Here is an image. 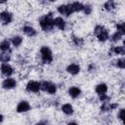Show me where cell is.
<instances>
[{
    "label": "cell",
    "instance_id": "6da1fadb",
    "mask_svg": "<svg viewBox=\"0 0 125 125\" xmlns=\"http://www.w3.org/2000/svg\"><path fill=\"white\" fill-rule=\"evenodd\" d=\"M54 19L55 18H53V13L51 12L46 15H43L39 19V25L44 32H50L54 29Z\"/></svg>",
    "mask_w": 125,
    "mask_h": 125
},
{
    "label": "cell",
    "instance_id": "7a4b0ae2",
    "mask_svg": "<svg viewBox=\"0 0 125 125\" xmlns=\"http://www.w3.org/2000/svg\"><path fill=\"white\" fill-rule=\"evenodd\" d=\"M94 34L96 35V37L98 38V40L100 42H105L109 39V33H108L107 29L101 24H98L95 26Z\"/></svg>",
    "mask_w": 125,
    "mask_h": 125
},
{
    "label": "cell",
    "instance_id": "3957f363",
    "mask_svg": "<svg viewBox=\"0 0 125 125\" xmlns=\"http://www.w3.org/2000/svg\"><path fill=\"white\" fill-rule=\"evenodd\" d=\"M40 58H41V62L45 64H49L53 62L54 60L53 53L48 46H42L40 48Z\"/></svg>",
    "mask_w": 125,
    "mask_h": 125
},
{
    "label": "cell",
    "instance_id": "277c9868",
    "mask_svg": "<svg viewBox=\"0 0 125 125\" xmlns=\"http://www.w3.org/2000/svg\"><path fill=\"white\" fill-rule=\"evenodd\" d=\"M41 90L50 95H55L57 93V85L53 82L44 80V81H41Z\"/></svg>",
    "mask_w": 125,
    "mask_h": 125
},
{
    "label": "cell",
    "instance_id": "5b68a950",
    "mask_svg": "<svg viewBox=\"0 0 125 125\" xmlns=\"http://www.w3.org/2000/svg\"><path fill=\"white\" fill-rule=\"evenodd\" d=\"M25 90L28 93H38L41 90V82L29 80L25 85Z\"/></svg>",
    "mask_w": 125,
    "mask_h": 125
},
{
    "label": "cell",
    "instance_id": "8992f818",
    "mask_svg": "<svg viewBox=\"0 0 125 125\" xmlns=\"http://www.w3.org/2000/svg\"><path fill=\"white\" fill-rule=\"evenodd\" d=\"M57 11L59 12L60 15L64 16V17H69V16H71L74 13L73 9L70 6V3H68V4H62V5L58 6Z\"/></svg>",
    "mask_w": 125,
    "mask_h": 125
},
{
    "label": "cell",
    "instance_id": "52a82bcc",
    "mask_svg": "<svg viewBox=\"0 0 125 125\" xmlns=\"http://www.w3.org/2000/svg\"><path fill=\"white\" fill-rule=\"evenodd\" d=\"M13 20H14V16L11 12L4 10L0 13V21H1L2 25H7V24L11 23L13 21Z\"/></svg>",
    "mask_w": 125,
    "mask_h": 125
},
{
    "label": "cell",
    "instance_id": "ba28073f",
    "mask_svg": "<svg viewBox=\"0 0 125 125\" xmlns=\"http://www.w3.org/2000/svg\"><path fill=\"white\" fill-rule=\"evenodd\" d=\"M16 86H17V81H16V79L13 78V77L5 78V79L2 81V88L5 89V90L14 89V88H16Z\"/></svg>",
    "mask_w": 125,
    "mask_h": 125
},
{
    "label": "cell",
    "instance_id": "9c48e42d",
    "mask_svg": "<svg viewBox=\"0 0 125 125\" xmlns=\"http://www.w3.org/2000/svg\"><path fill=\"white\" fill-rule=\"evenodd\" d=\"M30 109H31V106L27 101H21L17 104V107H16V110L19 113H24V112L29 111Z\"/></svg>",
    "mask_w": 125,
    "mask_h": 125
},
{
    "label": "cell",
    "instance_id": "30bf717a",
    "mask_svg": "<svg viewBox=\"0 0 125 125\" xmlns=\"http://www.w3.org/2000/svg\"><path fill=\"white\" fill-rule=\"evenodd\" d=\"M1 73L6 78L11 77V75L14 73V68L10 63H1Z\"/></svg>",
    "mask_w": 125,
    "mask_h": 125
},
{
    "label": "cell",
    "instance_id": "8fae6325",
    "mask_svg": "<svg viewBox=\"0 0 125 125\" xmlns=\"http://www.w3.org/2000/svg\"><path fill=\"white\" fill-rule=\"evenodd\" d=\"M80 65L78 64V63H76V62H72V63H69L67 66H66V68H65V70L69 73V74H71V75H77L79 72H80Z\"/></svg>",
    "mask_w": 125,
    "mask_h": 125
},
{
    "label": "cell",
    "instance_id": "7c38bea8",
    "mask_svg": "<svg viewBox=\"0 0 125 125\" xmlns=\"http://www.w3.org/2000/svg\"><path fill=\"white\" fill-rule=\"evenodd\" d=\"M118 107V104L117 103H103V104L101 105L100 109L102 112H107L113 109H116Z\"/></svg>",
    "mask_w": 125,
    "mask_h": 125
},
{
    "label": "cell",
    "instance_id": "4fadbf2b",
    "mask_svg": "<svg viewBox=\"0 0 125 125\" xmlns=\"http://www.w3.org/2000/svg\"><path fill=\"white\" fill-rule=\"evenodd\" d=\"M21 31L23 32V34H25L28 37H34L37 35V31L34 27H32L31 25H23L21 27Z\"/></svg>",
    "mask_w": 125,
    "mask_h": 125
},
{
    "label": "cell",
    "instance_id": "5bb4252c",
    "mask_svg": "<svg viewBox=\"0 0 125 125\" xmlns=\"http://www.w3.org/2000/svg\"><path fill=\"white\" fill-rule=\"evenodd\" d=\"M54 24L60 30H64L65 26H66V22H65L64 19L62 18V17H56L54 19Z\"/></svg>",
    "mask_w": 125,
    "mask_h": 125
},
{
    "label": "cell",
    "instance_id": "9a60e30c",
    "mask_svg": "<svg viewBox=\"0 0 125 125\" xmlns=\"http://www.w3.org/2000/svg\"><path fill=\"white\" fill-rule=\"evenodd\" d=\"M67 93L72 99H76L81 95V89L77 86H71V87L68 88Z\"/></svg>",
    "mask_w": 125,
    "mask_h": 125
},
{
    "label": "cell",
    "instance_id": "2e32d148",
    "mask_svg": "<svg viewBox=\"0 0 125 125\" xmlns=\"http://www.w3.org/2000/svg\"><path fill=\"white\" fill-rule=\"evenodd\" d=\"M0 50H1V52L12 53V49H11V41L8 40V39H5V40L1 41V43H0Z\"/></svg>",
    "mask_w": 125,
    "mask_h": 125
},
{
    "label": "cell",
    "instance_id": "e0dca14e",
    "mask_svg": "<svg viewBox=\"0 0 125 125\" xmlns=\"http://www.w3.org/2000/svg\"><path fill=\"white\" fill-rule=\"evenodd\" d=\"M109 53L118 56H125V47L124 46H112L109 50Z\"/></svg>",
    "mask_w": 125,
    "mask_h": 125
},
{
    "label": "cell",
    "instance_id": "ac0fdd59",
    "mask_svg": "<svg viewBox=\"0 0 125 125\" xmlns=\"http://www.w3.org/2000/svg\"><path fill=\"white\" fill-rule=\"evenodd\" d=\"M95 92L99 96L106 94V92H107V85L105 83H99V84H97L96 87H95Z\"/></svg>",
    "mask_w": 125,
    "mask_h": 125
},
{
    "label": "cell",
    "instance_id": "d6986e66",
    "mask_svg": "<svg viewBox=\"0 0 125 125\" xmlns=\"http://www.w3.org/2000/svg\"><path fill=\"white\" fill-rule=\"evenodd\" d=\"M10 41H11V44H12L14 47L18 48V47H20V46L22 44L23 38H22L21 35H14L13 37L10 38Z\"/></svg>",
    "mask_w": 125,
    "mask_h": 125
},
{
    "label": "cell",
    "instance_id": "ffe728a7",
    "mask_svg": "<svg viewBox=\"0 0 125 125\" xmlns=\"http://www.w3.org/2000/svg\"><path fill=\"white\" fill-rule=\"evenodd\" d=\"M70 6L73 9L74 13H76V12H83L84 11V8H85V4H83L81 2H78V1L71 2L70 3Z\"/></svg>",
    "mask_w": 125,
    "mask_h": 125
},
{
    "label": "cell",
    "instance_id": "44dd1931",
    "mask_svg": "<svg viewBox=\"0 0 125 125\" xmlns=\"http://www.w3.org/2000/svg\"><path fill=\"white\" fill-rule=\"evenodd\" d=\"M62 111L66 115H72L74 112V109L70 104H63L62 105Z\"/></svg>",
    "mask_w": 125,
    "mask_h": 125
},
{
    "label": "cell",
    "instance_id": "7402d4cb",
    "mask_svg": "<svg viewBox=\"0 0 125 125\" xmlns=\"http://www.w3.org/2000/svg\"><path fill=\"white\" fill-rule=\"evenodd\" d=\"M71 40L73 42V44L76 46V47H82L83 44H84V40L81 38V37H78L74 34L71 35Z\"/></svg>",
    "mask_w": 125,
    "mask_h": 125
},
{
    "label": "cell",
    "instance_id": "603a6c76",
    "mask_svg": "<svg viewBox=\"0 0 125 125\" xmlns=\"http://www.w3.org/2000/svg\"><path fill=\"white\" fill-rule=\"evenodd\" d=\"M112 64L118 68H122L125 69V58H121V59H117L115 61L112 62Z\"/></svg>",
    "mask_w": 125,
    "mask_h": 125
},
{
    "label": "cell",
    "instance_id": "cb8c5ba5",
    "mask_svg": "<svg viewBox=\"0 0 125 125\" xmlns=\"http://www.w3.org/2000/svg\"><path fill=\"white\" fill-rule=\"evenodd\" d=\"M11 60V53H5L1 52L0 54V61L2 63H8Z\"/></svg>",
    "mask_w": 125,
    "mask_h": 125
},
{
    "label": "cell",
    "instance_id": "d4e9b609",
    "mask_svg": "<svg viewBox=\"0 0 125 125\" xmlns=\"http://www.w3.org/2000/svg\"><path fill=\"white\" fill-rule=\"evenodd\" d=\"M123 37V34L120 31H115L111 36H110V41L111 42H118L119 40H121Z\"/></svg>",
    "mask_w": 125,
    "mask_h": 125
},
{
    "label": "cell",
    "instance_id": "484cf974",
    "mask_svg": "<svg viewBox=\"0 0 125 125\" xmlns=\"http://www.w3.org/2000/svg\"><path fill=\"white\" fill-rule=\"evenodd\" d=\"M104 8L106 10V11H112L116 8V4L114 1H106L104 4Z\"/></svg>",
    "mask_w": 125,
    "mask_h": 125
},
{
    "label": "cell",
    "instance_id": "4316f807",
    "mask_svg": "<svg viewBox=\"0 0 125 125\" xmlns=\"http://www.w3.org/2000/svg\"><path fill=\"white\" fill-rule=\"evenodd\" d=\"M115 27L117 29V31H120L123 35L125 34V22H119L115 24Z\"/></svg>",
    "mask_w": 125,
    "mask_h": 125
},
{
    "label": "cell",
    "instance_id": "83f0119b",
    "mask_svg": "<svg viewBox=\"0 0 125 125\" xmlns=\"http://www.w3.org/2000/svg\"><path fill=\"white\" fill-rule=\"evenodd\" d=\"M117 118L120 119L121 121H124L125 120V108L119 109V111L117 113Z\"/></svg>",
    "mask_w": 125,
    "mask_h": 125
},
{
    "label": "cell",
    "instance_id": "f1b7e54d",
    "mask_svg": "<svg viewBox=\"0 0 125 125\" xmlns=\"http://www.w3.org/2000/svg\"><path fill=\"white\" fill-rule=\"evenodd\" d=\"M99 100H100L101 102H103V103H109V101H110V97L107 96L106 94H104V95H101V96H99Z\"/></svg>",
    "mask_w": 125,
    "mask_h": 125
},
{
    "label": "cell",
    "instance_id": "f546056e",
    "mask_svg": "<svg viewBox=\"0 0 125 125\" xmlns=\"http://www.w3.org/2000/svg\"><path fill=\"white\" fill-rule=\"evenodd\" d=\"M83 13L87 16V15H90L92 13V6L89 5V4H85V8H84V11Z\"/></svg>",
    "mask_w": 125,
    "mask_h": 125
},
{
    "label": "cell",
    "instance_id": "4dcf8cb0",
    "mask_svg": "<svg viewBox=\"0 0 125 125\" xmlns=\"http://www.w3.org/2000/svg\"><path fill=\"white\" fill-rule=\"evenodd\" d=\"M95 69H96V66H95L94 63H91V64L89 65V67H88L89 72H93V71H95Z\"/></svg>",
    "mask_w": 125,
    "mask_h": 125
},
{
    "label": "cell",
    "instance_id": "1f68e13d",
    "mask_svg": "<svg viewBox=\"0 0 125 125\" xmlns=\"http://www.w3.org/2000/svg\"><path fill=\"white\" fill-rule=\"evenodd\" d=\"M35 125H48V121L47 120H40L37 123H35Z\"/></svg>",
    "mask_w": 125,
    "mask_h": 125
},
{
    "label": "cell",
    "instance_id": "d6a6232c",
    "mask_svg": "<svg viewBox=\"0 0 125 125\" xmlns=\"http://www.w3.org/2000/svg\"><path fill=\"white\" fill-rule=\"evenodd\" d=\"M66 125H78V123H76V122H74V121H70V122H68Z\"/></svg>",
    "mask_w": 125,
    "mask_h": 125
},
{
    "label": "cell",
    "instance_id": "836d02e7",
    "mask_svg": "<svg viewBox=\"0 0 125 125\" xmlns=\"http://www.w3.org/2000/svg\"><path fill=\"white\" fill-rule=\"evenodd\" d=\"M123 45H124V47H125V39L123 40Z\"/></svg>",
    "mask_w": 125,
    "mask_h": 125
},
{
    "label": "cell",
    "instance_id": "e575fe53",
    "mask_svg": "<svg viewBox=\"0 0 125 125\" xmlns=\"http://www.w3.org/2000/svg\"><path fill=\"white\" fill-rule=\"evenodd\" d=\"M122 122H123V125H125V120H124V121H122Z\"/></svg>",
    "mask_w": 125,
    "mask_h": 125
}]
</instances>
